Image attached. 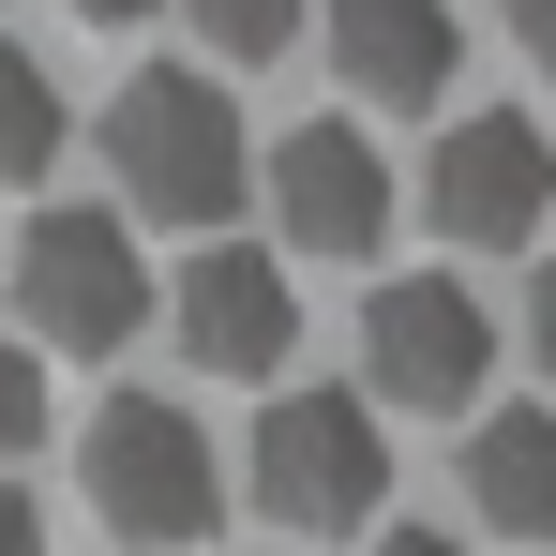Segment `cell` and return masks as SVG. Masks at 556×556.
I'll use <instances>...</instances> for the list:
<instances>
[{
  "label": "cell",
  "instance_id": "1",
  "mask_svg": "<svg viewBox=\"0 0 556 556\" xmlns=\"http://www.w3.org/2000/svg\"><path fill=\"white\" fill-rule=\"evenodd\" d=\"M105 166L121 195L151 211V226H226L241 181H256V151H241V105L181 76V61H136L121 91H105Z\"/></svg>",
  "mask_w": 556,
  "mask_h": 556
},
{
  "label": "cell",
  "instance_id": "2",
  "mask_svg": "<svg viewBox=\"0 0 556 556\" xmlns=\"http://www.w3.org/2000/svg\"><path fill=\"white\" fill-rule=\"evenodd\" d=\"M76 481H91V511L121 542H211V511H226V466H211V421L166 406V391H121L91 406V437H76Z\"/></svg>",
  "mask_w": 556,
  "mask_h": 556
},
{
  "label": "cell",
  "instance_id": "3",
  "mask_svg": "<svg viewBox=\"0 0 556 556\" xmlns=\"http://www.w3.org/2000/svg\"><path fill=\"white\" fill-rule=\"evenodd\" d=\"M241 481H256V511L271 527H376V496H391V437H376L362 391H271L256 406V437H241Z\"/></svg>",
  "mask_w": 556,
  "mask_h": 556
},
{
  "label": "cell",
  "instance_id": "4",
  "mask_svg": "<svg viewBox=\"0 0 556 556\" xmlns=\"http://www.w3.org/2000/svg\"><path fill=\"white\" fill-rule=\"evenodd\" d=\"M362 376L391 406H421V421H452L466 391L496 376V316H481V286L466 271H391L362 301Z\"/></svg>",
  "mask_w": 556,
  "mask_h": 556
},
{
  "label": "cell",
  "instance_id": "5",
  "mask_svg": "<svg viewBox=\"0 0 556 556\" xmlns=\"http://www.w3.org/2000/svg\"><path fill=\"white\" fill-rule=\"evenodd\" d=\"M15 316H30V346H121V331L151 316V256L121 241V211H30Z\"/></svg>",
  "mask_w": 556,
  "mask_h": 556
},
{
  "label": "cell",
  "instance_id": "6",
  "mask_svg": "<svg viewBox=\"0 0 556 556\" xmlns=\"http://www.w3.org/2000/svg\"><path fill=\"white\" fill-rule=\"evenodd\" d=\"M421 211L452 226V241H542L556 226V136L527 121V105H466L452 136H437V181H421Z\"/></svg>",
  "mask_w": 556,
  "mask_h": 556
},
{
  "label": "cell",
  "instance_id": "7",
  "mask_svg": "<svg viewBox=\"0 0 556 556\" xmlns=\"http://www.w3.org/2000/svg\"><path fill=\"white\" fill-rule=\"evenodd\" d=\"M271 226H286V256H376L391 241V151L362 121L271 136Z\"/></svg>",
  "mask_w": 556,
  "mask_h": 556
},
{
  "label": "cell",
  "instance_id": "8",
  "mask_svg": "<svg viewBox=\"0 0 556 556\" xmlns=\"http://www.w3.org/2000/svg\"><path fill=\"white\" fill-rule=\"evenodd\" d=\"M181 362L195 376H271L286 346H301V286L271 271V241H211V256H181Z\"/></svg>",
  "mask_w": 556,
  "mask_h": 556
},
{
  "label": "cell",
  "instance_id": "9",
  "mask_svg": "<svg viewBox=\"0 0 556 556\" xmlns=\"http://www.w3.org/2000/svg\"><path fill=\"white\" fill-rule=\"evenodd\" d=\"M331 15V61H346V91L362 105H437L466 61V15L452 0H316Z\"/></svg>",
  "mask_w": 556,
  "mask_h": 556
},
{
  "label": "cell",
  "instance_id": "10",
  "mask_svg": "<svg viewBox=\"0 0 556 556\" xmlns=\"http://www.w3.org/2000/svg\"><path fill=\"white\" fill-rule=\"evenodd\" d=\"M466 496H481V527L556 542V406H496V421H466Z\"/></svg>",
  "mask_w": 556,
  "mask_h": 556
},
{
  "label": "cell",
  "instance_id": "11",
  "mask_svg": "<svg viewBox=\"0 0 556 556\" xmlns=\"http://www.w3.org/2000/svg\"><path fill=\"white\" fill-rule=\"evenodd\" d=\"M46 166H61V76H46L30 46H0V181L30 195Z\"/></svg>",
  "mask_w": 556,
  "mask_h": 556
},
{
  "label": "cell",
  "instance_id": "12",
  "mask_svg": "<svg viewBox=\"0 0 556 556\" xmlns=\"http://www.w3.org/2000/svg\"><path fill=\"white\" fill-rule=\"evenodd\" d=\"M181 15H195V30H211V46H226V61H286L316 0H181Z\"/></svg>",
  "mask_w": 556,
  "mask_h": 556
},
{
  "label": "cell",
  "instance_id": "13",
  "mask_svg": "<svg viewBox=\"0 0 556 556\" xmlns=\"http://www.w3.org/2000/svg\"><path fill=\"white\" fill-rule=\"evenodd\" d=\"M46 437V376H30V346H0V452H30Z\"/></svg>",
  "mask_w": 556,
  "mask_h": 556
},
{
  "label": "cell",
  "instance_id": "14",
  "mask_svg": "<svg viewBox=\"0 0 556 556\" xmlns=\"http://www.w3.org/2000/svg\"><path fill=\"white\" fill-rule=\"evenodd\" d=\"M362 556H481V542H452V527H376Z\"/></svg>",
  "mask_w": 556,
  "mask_h": 556
},
{
  "label": "cell",
  "instance_id": "15",
  "mask_svg": "<svg viewBox=\"0 0 556 556\" xmlns=\"http://www.w3.org/2000/svg\"><path fill=\"white\" fill-rule=\"evenodd\" d=\"M527 346H542V376H556V241H542V286H527Z\"/></svg>",
  "mask_w": 556,
  "mask_h": 556
},
{
  "label": "cell",
  "instance_id": "16",
  "mask_svg": "<svg viewBox=\"0 0 556 556\" xmlns=\"http://www.w3.org/2000/svg\"><path fill=\"white\" fill-rule=\"evenodd\" d=\"M0 556H46V511H30L15 481H0Z\"/></svg>",
  "mask_w": 556,
  "mask_h": 556
},
{
  "label": "cell",
  "instance_id": "17",
  "mask_svg": "<svg viewBox=\"0 0 556 556\" xmlns=\"http://www.w3.org/2000/svg\"><path fill=\"white\" fill-rule=\"evenodd\" d=\"M511 46H527V61L556 76V0H511Z\"/></svg>",
  "mask_w": 556,
  "mask_h": 556
},
{
  "label": "cell",
  "instance_id": "18",
  "mask_svg": "<svg viewBox=\"0 0 556 556\" xmlns=\"http://www.w3.org/2000/svg\"><path fill=\"white\" fill-rule=\"evenodd\" d=\"M61 15H91V30H136V15H151V0H61Z\"/></svg>",
  "mask_w": 556,
  "mask_h": 556
}]
</instances>
